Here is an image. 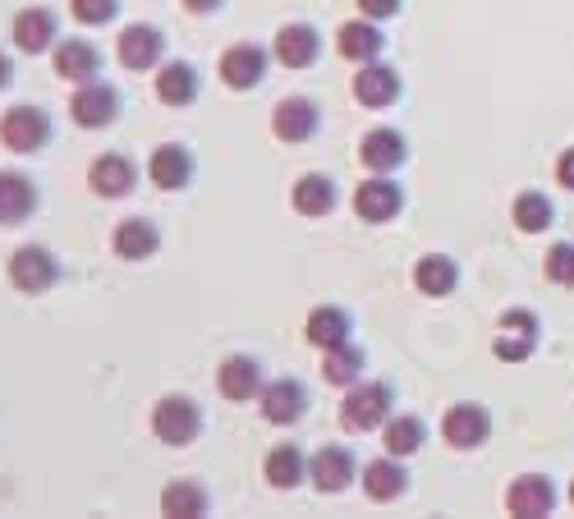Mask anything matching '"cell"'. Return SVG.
Returning a JSON list of instances; mask_svg holds the SVG:
<instances>
[{
	"instance_id": "6da1fadb",
	"label": "cell",
	"mask_w": 574,
	"mask_h": 519,
	"mask_svg": "<svg viewBox=\"0 0 574 519\" xmlns=\"http://www.w3.org/2000/svg\"><path fill=\"white\" fill-rule=\"evenodd\" d=\"M56 139V124H51V111L33 107V101H19L0 115V147L14 152V157H37V152L51 147Z\"/></svg>"
},
{
	"instance_id": "7a4b0ae2",
	"label": "cell",
	"mask_w": 574,
	"mask_h": 519,
	"mask_svg": "<svg viewBox=\"0 0 574 519\" xmlns=\"http://www.w3.org/2000/svg\"><path fill=\"white\" fill-rule=\"evenodd\" d=\"M152 437L170 451L194 446V441L202 437V405L194 396H179V391L162 396L152 405Z\"/></svg>"
},
{
	"instance_id": "3957f363",
	"label": "cell",
	"mask_w": 574,
	"mask_h": 519,
	"mask_svg": "<svg viewBox=\"0 0 574 519\" xmlns=\"http://www.w3.org/2000/svg\"><path fill=\"white\" fill-rule=\"evenodd\" d=\"M396 413V391L386 382H354L341 400V428L345 432H382V423Z\"/></svg>"
},
{
	"instance_id": "277c9868",
	"label": "cell",
	"mask_w": 574,
	"mask_h": 519,
	"mask_svg": "<svg viewBox=\"0 0 574 519\" xmlns=\"http://www.w3.org/2000/svg\"><path fill=\"white\" fill-rule=\"evenodd\" d=\"M5 276H10V285L19 295H46L51 285H60L65 267L46 244H19L10 253V263H5Z\"/></svg>"
},
{
	"instance_id": "5b68a950",
	"label": "cell",
	"mask_w": 574,
	"mask_h": 519,
	"mask_svg": "<svg viewBox=\"0 0 574 519\" xmlns=\"http://www.w3.org/2000/svg\"><path fill=\"white\" fill-rule=\"evenodd\" d=\"M124 111V97L115 84L107 79H92V84H78L74 97H69V120L78 129H88V134H97V129H111Z\"/></svg>"
},
{
	"instance_id": "8992f818",
	"label": "cell",
	"mask_w": 574,
	"mask_h": 519,
	"mask_svg": "<svg viewBox=\"0 0 574 519\" xmlns=\"http://www.w3.org/2000/svg\"><path fill=\"white\" fill-rule=\"evenodd\" d=\"M272 60H276V56H272L267 46H257V42H234V46L221 51L217 79H221L230 92H253V88H263Z\"/></svg>"
},
{
	"instance_id": "52a82bcc",
	"label": "cell",
	"mask_w": 574,
	"mask_h": 519,
	"mask_svg": "<svg viewBox=\"0 0 574 519\" xmlns=\"http://www.w3.org/2000/svg\"><path fill=\"white\" fill-rule=\"evenodd\" d=\"M115 60L129 74H152L166 60V33L156 29V23H124L115 37Z\"/></svg>"
},
{
	"instance_id": "ba28073f",
	"label": "cell",
	"mask_w": 574,
	"mask_h": 519,
	"mask_svg": "<svg viewBox=\"0 0 574 519\" xmlns=\"http://www.w3.org/2000/svg\"><path fill=\"white\" fill-rule=\"evenodd\" d=\"M10 42L14 51H23V56H51L60 42V19L51 5H29V10H19L10 19Z\"/></svg>"
},
{
	"instance_id": "9c48e42d",
	"label": "cell",
	"mask_w": 574,
	"mask_h": 519,
	"mask_svg": "<svg viewBox=\"0 0 574 519\" xmlns=\"http://www.w3.org/2000/svg\"><path fill=\"white\" fill-rule=\"evenodd\" d=\"M88 189H92V198H107V202L129 198L139 189V162L124 157V152H101L88 166Z\"/></svg>"
},
{
	"instance_id": "30bf717a",
	"label": "cell",
	"mask_w": 574,
	"mask_h": 519,
	"mask_svg": "<svg viewBox=\"0 0 574 519\" xmlns=\"http://www.w3.org/2000/svg\"><path fill=\"white\" fill-rule=\"evenodd\" d=\"M257 413L272 428H295L308 413V386L299 377H272L263 386V396H257Z\"/></svg>"
},
{
	"instance_id": "8fae6325",
	"label": "cell",
	"mask_w": 574,
	"mask_h": 519,
	"mask_svg": "<svg viewBox=\"0 0 574 519\" xmlns=\"http://www.w3.org/2000/svg\"><path fill=\"white\" fill-rule=\"evenodd\" d=\"M152 92H156L162 107L185 111V107H194V101L202 97V74L189 60H162L152 69Z\"/></svg>"
},
{
	"instance_id": "7c38bea8",
	"label": "cell",
	"mask_w": 574,
	"mask_h": 519,
	"mask_svg": "<svg viewBox=\"0 0 574 519\" xmlns=\"http://www.w3.org/2000/svg\"><path fill=\"white\" fill-rule=\"evenodd\" d=\"M194 170H198V162H194V152H189V143H156L152 152H147V179L162 194H179V189H189L194 185Z\"/></svg>"
},
{
	"instance_id": "4fadbf2b",
	"label": "cell",
	"mask_w": 574,
	"mask_h": 519,
	"mask_svg": "<svg viewBox=\"0 0 574 519\" xmlns=\"http://www.w3.org/2000/svg\"><path fill=\"white\" fill-rule=\"evenodd\" d=\"M263 363H257L253 354H225L221 358V368H217V396L230 400V405H249L263 396Z\"/></svg>"
},
{
	"instance_id": "5bb4252c",
	"label": "cell",
	"mask_w": 574,
	"mask_h": 519,
	"mask_svg": "<svg viewBox=\"0 0 574 519\" xmlns=\"http://www.w3.org/2000/svg\"><path fill=\"white\" fill-rule=\"evenodd\" d=\"M441 437H446L451 451H478L483 441L492 437V413H487V405H478V400L451 405L446 419H441Z\"/></svg>"
},
{
	"instance_id": "9a60e30c",
	"label": "cell",
	"mask_w": 574,
	"mask_h": 519,
	"mask_svg": "<svg viewBox=\"0 0 574 519\" xmlns=\"http://www.w3.org/2000/svg\"><path fill=\"white\" fill-rule=\"evenodd\" d=\"M358 478V460L350 446H318L308 455V483L322 492V497H335V492H345L350 483Z\"/></svg>"
},
{
	"instance_id": "2e32d148",
	"label": "cell",
	"mask_w": 574,
	"mask_h": 519,
	"mask_svg": "<svg viewBox=\"0 0 574 519\" xmlns=\"http://www.w3.org/2000/svg\"><path fill=\"white\" fill-rule=\"evenodd\" d=\"M318 129H322V107L312 97H280L276 101V111H272V134L280 143H308V139H318Z\"/></svg>"
},
{
	"instance_id": "e0dca14e",
	"label": "cell",
	"mask_w": 574,
	"mask_h": 519,
	"mask_svg": "<svg viewBox=\"0 0 574 519\" xmlns=\"http://www.w3.org/2000/svg\"><path fill=\"white\" fill-rule=\"evenodd\" d=\"M272 56L285 69H312L322 60V33L312 23H280L272 37Z\"/></svg>"
},
{
	"instance_id": "ac0fdd59",
	"label": "cell",
	"mask_w": 574,
	"mask_h": 519,
	"mask_svg": "<svg viewBox=\"0 0 574 519\" xmlns=\"http://www.w3.org/2000/svg\"><path fill=\"white\" fill-rule=\"evenodd\" d=\"M400 207H405V194H400V185L390 175H373V179H363V185L354 189V217L368 221V225L396 221Z\"/></svg>"
},
{
	"instance_id": "d6986e66",
	"label": "cell",
	"mask_w": 574,
	"mask_h": 519,
	"mask_svg": "<svg viewBox=\"0 0 574 519\" xmlns=\"http://www.w3.org/2000/svg\"><path fill=\"white\" fill-rule=\"evenodd\" d=\"M111 253L120 263H147V257L162 253V225L152 217H124L111 230Z\"/></svg>"
},
{
	"instance_id": "ffe728a7",
	"label": "cell",
	"mask_w": 574,
	"mask_h": 519,
	"mask_svg": "<svg viewBox=\"0 0 574 519\" xmlns=\"http://www.w3.org/2000/svg\"><path fill=\"white\" fill-rule=\"evenodd\" d=\"M400 88H405V84H400V69H390V65H382V60L358 65L354 84H350L354 101H358V107H368V111L396 107V101H400Z\"/></svg>"
},
{
	"instance_id": "44dd1931",
	"label": "cell",
	"mask_w": 574,
	"mask_h": 519,
	"mask_svg": "<svg viewBox=\"0 0 574 519\" xmlns=\"http://www.w3.org/2000/svg\"><path fill=\"white\" fill-rule=\"evenodd\" d=\"M51 69H56V79L65 84H92L101 79V51L88 42V37H60L56 51H51Z\"/></svg>"
},
{
	"instance_id": "7402d4cb",
	"label": "cell",
	"mask_w": 574,
	"mask_h": 519,
	"mask_svg": "<svg viewBox=\"0 0 574 519\" xmlns=\"http://www.w3.org/2000/svg\"><path fill=\"white\" fill-rule=\"evenodd\" d=\"M409 162V143L400 129H368L358 143V166L363 170H373V175H390V170H400Z\"/></svg>"
},
{
	"instance_id": "603a6c76",
	"label": "cell",
	"mask_w": 574,
	"mask_h": 519,
	"mask_svg": "<svg viewBox=\"0 0 574 519\" xmlns=\"http://www.w3.org/2000/svg\"><path fill=\"white\" fill-rule=\"evenodd\" d=\"M363 497L386 506V501H400L405 492H409V470H405V460L400 455H377L363 464Z\"/></svg>"
},
{
	"instance_id": "cb8c5ba5",
	"label": "cell",
	"mask_w": 574,
	"mask_h": 519,
	"mask_svg": "<svg viewBox=\"0 0 574 519\" xmlns=\"http://www.w3.org/2000/svg\"><path fill=\"white\" fill-rule=\"evenodd\" d=\"M290 202H295V212L308 217V221H322L335 212V202H341V189H335V179L327 170H308L295 179V189H290Z\"/></svg>"
},
{
	"instance_id": "d4e9b609",
	"label": "cell",
	"mask_w": 574,
	"mask_h": 519,
	"mask_svg": "<svg viewBox=\"0 0 574 519\" xmlns=\"http://www.w3.org/2000/svg\"><path fill=\"white\" fill-rule=\"evenodd\" d=\"M533 350H538V313L515 308V313L501 318V335H497V345H492V354L501 363H525Z\"/></svg>"
},
{
	"instance_id": "484cf974",
	"label": "cell",
	"mask_w": 574,
	"mask_h": 519,
	"mask_svg": "<svg viewBox=\"0 0 574 519\" xmlns=\"http://www.w3.org/2000/svg\"><path fill=\"white\" fill-rule=\"evenodd\" d=\"M37 185H33V175H23V170H0V225H23L33 212H37Z\"/></svg>"
},
{
	"instance_id": "4316f807",
	"label": "cell",
	"mask_w": 574,
	"mask_h": 519,
	"mask_svg": "<svg viewBox=\"0 0 574 519\" xmlns=\"http://www.w3.org/2000/svg\"><path fill=\"white\" fill-rule=\"evenodd\" d=\"M303 341L312 350H331V345H345L354 341V318L345 313L341 303H318L312 313L303 318Z\"/></svg>"
},
{
	"instance_id": "83f0119b",
	"label": "cell",
	"mask_w": 574,
	"mask_h": 519,
	"mask_svg": "<svg viewBox=\"0 0 574 519\" xmlns=\"http://www.w3.org/2000/svg\"><path fill=\"white\" fill-rule=\"evenodd\" d=\"M335 51L350 60V65H368V60H377L382 51H386V33L377 29V19H350V23H341L335 29Z\"/></svg>"
},
{
	"instance_id": "f1b7e54d",
	"label": "cell",
	"mask_w": 574,
	"mask_h": 519,
	"mask_svg": "<svg viewBox=\"0 0 574 519\" xmlns=\"http://www.w3.org/2000/svg\"><path fill=\"white\" fill-rule=\"evenodd\" d=\"M263 478H267V487H276V492L303 487V483H308V455L295 446V441H280V446H272L267 460H263Z\"/></svg>"
},
{
	"instance_id": "f546056e",
	"label": "cell",
	"mask_w": 574,
	"mask_h": 519,
	"mask_svg": "<svg viewBox=\"0 0 574 519\" xmlns=\"http://www.w3.org/2000/svg\"><path fill=\"white\" fill-rule=\"evenodd\" d=\"M212 510V492L198 478H170L162 487V515L166 519H202Z\"/></svg>"
},
{
	"instance_id": "4dcf8cb0",
	"label": "cell",
	"mask_w": 574,
	"mask_h": 519,
	"mask_svg": "<svg viewBox=\"0 0 574 519\" xmlns=\"http://www.w3.org/2000/svg\"><path fill=\"white\" fill-rule=\"evenodd\" d=\"M460 285V263L446 253H423L419 263H413V290L428 295V299H446L455 295Z\"/></svg>"
},
{
	"instance_id": "1f68e13d",
	"label": "cell",
	"mask_w": 574,
	"mask_h": 519,
	"mask_svg": "<svg viewBox=\"0 0 574 519\" xmlns=\"http://www.w3.org/2000/svg\"><path fill=\"white\" fill-rule=\"evenodd\" d=\"M506 506H510V515H525V519L547 515L556 506V487H552V478H542V474H525V478L510 483Z\"/></svg>"
},
{
	"instance_id": "d6a6232c",
	"label": "cell",
	"mask_w": 574,
	"mask_h": 519,
	"mask_svg": "<svg viewBox=\"0 0 574 519\" xmlns=\"http://www.w3.org/2000/svg\"><path fill=\"white\" fill-rule=\"evenodd\" d=\"M423 441H428V423L419 419V413H390V419L382 423V451L386 455H419L423 451Z\"/></svg>"
},
{
	"instance_id": "836d02e7",
	"label": "cell",
	"mask_w": 574,
	"mask_h": 519,
	"mask_svg": "<svg viewBox=\"0 0 574 519\" xmlns=\"http://www.w3.org/2000/svg\"><path fill=\"white\" fill-rule=\"evenodd\" d=\"M363 368H368V354H363L354 341L322 350V377H327V386H341V391H345V386L363 382Z\"/></svg>"
},
{
	"instance_id": "e575fe53",
	"label": "cell",
	"mask_w": 574,
	"mask_h": 519,
	"mask_svg": "<svg viewBox=\"0 0 574 519\" xmlns=\"http://www.w3.org/2000/svg\"><path fill=\"white\" fill-rule=\"evenodd\" d=\"M552 217H556V207L547 202V194L529 189V194L515 198V225L525 230V235H542V230L552 225Z\"/></svg>"
},
{
	"instance_id": "d590c367",
	"label": "cell",
	"mask_w": 574,
	"mask_h": 519,
	"mask_svg": "<svg viewBox=\"0 0 574 519\" xmlns=\"http://www.w3.org/2000/svg\"><path fill=\"white\" fill-rule=\"evenodd\" d=\"M69 19L84 29H107L120 19V0H69Z\"/></svg>"
},
{
	"instance_id": "8d00e7d4",
	"label": "cell",
	"mask_w": 574,
	"mask_h": 519,
	"mask_svg": "<svg viewBox=\"0 0 574 519\" xmlns=\"http://www.w3.org/2000/svg\"><path fill=\"white\" fill-rule=\"evenodd\" d=\"M547 280L574 290V244H552V249H547Z\"/></svg>"
},
{
	"instance_id": "74e56055",
	"label": "cell",
	"mask_w": 574,
	"mask_h": 519,
	"mask_svg": "<svg viewBox=\"0 0 574 519\" xmlns=\"http://www.w3.org/2000/svg\"><path fill=\"white\" fill-rule=\"evenodd\" d=\"M400 5H405V0H358V14L363 19H396L400 14Z\"/></svg>"
},
{
	"instance_id": "f35d334b",
	"label": "cell",
	"mask_w": 574,
	"mask_h": 519,
	"mask_svg": "<svg viewBox=\"0 0 574 519\" xmlns=\"http://www.w3.org/2000/svg\"><path fill=\"white\" fill-rule=\"evenodd\" d=\"M179 5H185L189 14H198V19H207V14H217L225 0H179Z\"/></svg>"
},
{
	"instance_id": "ab89813d",
	"label": "cell",
	"mask_w": 574,
	"mask_h": 519,
	"mask_svg": "<svg viewBox=\"0 0 574 519\" xmlns=\"http://www.w3.org/2000/svg\"><path fill=\"white\" fill-rule=\"evenodd\" d=\"M556 179L565 189H574V147H565V157L556 162Z\"/></svg>"
},
{
	"instance_id": "60d3db41",
	"label": "cell",
	"mask_w": 574,
	"mask_h": 519,
	"mask_svg": "<svg viewBox=\"0 0 574 519\" xmlns=\"http://www.w3.org/2000/svg\"><path fill=\"white\" fill-rule=\"evenodd\" d=\"M14 84V60H10V51L0 46V92H5Z\"/></svg>"
},
{
	"instance_id": "b9f144b4",
	"label": "cell",
	"mask_w": 574,
	"mask_h": 519,
	"mask_svg": "<svg viewBox=\"0 0 574 519\" xmlns=\"http://www.w3.org/2000/svg\"><path fill=\"white\" fill-rule=\"evenodd\" d=\"M570 501H574V487H570Z\"/></svg>"
}]
</instances>
